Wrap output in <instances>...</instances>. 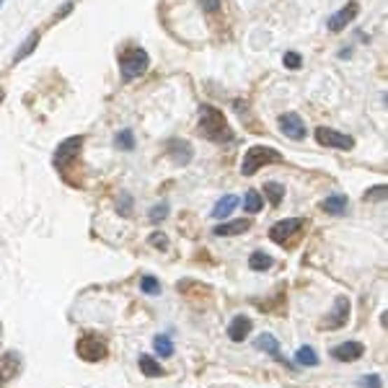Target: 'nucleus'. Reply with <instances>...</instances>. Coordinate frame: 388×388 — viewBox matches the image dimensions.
<instances>
[{
  "mask_svg": "<svg viewBox=\"0 0 388 388\" xmlns=\"http://www.w3.org/2000/svg\"><path fill=\"white\" fill-rule=\"evenodd\" d=\"M296 360H298V365H303V368H316V365H319V354H316L313 347H300L296 352Z\"/></svg>",
  "mask_w": 388,
  "mask_h": 388,
  "instance_id": "nucleus-20",
  "label": "nucleus"
},
{
  "mask_svg": "<svg viewBox=\"0 0 388 388\" xmlns=\"http://www.w3.org/2000/svg\"><path fill=\"white\" fill-rule=\"evenodd\" d=\"M3 3H6V0H0V6H3Z\"/></svg>",
  "mask_w": 388,
  "mask_h": 388,
  "instance_id": "nucleus-36",
  "label": "nucleus"
},
{
  "mask_svg": "<svg viewBox=\"0 0 388 388\" xmlns=\"http://www.w3.org/2000/svg\"><path fill=\"white\" fill-rule=\"evenodd\" d=\"M354 16H357V3H349V6H345V8L337 11V13L329 18V32H342Z\"/></svg>",
  "mask_w": 388,
  "mask_h": 388,
  "instance_id": "nucleus-13",
  "label": "nucleus"
},
{
  "mask_svg": "<svg viewBox=\"0 0 388 388\" xmlns=\"http://www.w3.org/2000/svg\"><path fill=\"white\" fill-rule=\"evenodd\" d=\"M279 130H282V135H287L290 140H303V137H305L303 119L298 117V114H293V111L279 117Z\"/></svg>",
  "mask_w": 388,
  "mask_h": 388,
  "instance_id": "nucleus-11",
  "label": "nucleus"
},
{
  "mask_svg": "<svg viewBox=\"0 0 388 388\" xmlns=\"http://www.w3.org/2000/svg\"><path fill=\"white\" fill-rule=\"evenodd\" d=\"M166 153H169V158H174V163H179V166H184V163L192 160V145L184 143V140H169Z\"/></svg>",
  "mask_w": 388,
  "mask_h": 388,
  "instance_id": "nucleus-12",
  "label": "nucleus"
},
{
  "mask_svg": "<svg viewBox=\"0 0 388 388\" xmlns=\"http://www.w3.org/2000/svg\"><path fill=\"white\" fill-rule=\"evenodd\" d=\"M3 96H6V93H3V91H0V104H3Z\"/></svg>",
  "mask_w": 388,
  "mask_h": 388,
  "instance_id": "nucleus-35",
  "label": "nucleus"
},
{
  "mask_svg": "<svg viewBox=\"0 0 388 388\" xmlns=\"http://www.w3.org/2000/svg\"><path fill=\"white\" fill-rule=\"evenodd\" d=\"M119 151H132L135 148V135H132V130H125V132H119L117 140H114Z\"/></svg>",
  "mask_w": 388,
  "mask_h": 388,
  "instance_id": "nucleus-24",
  "label": "nucleus"
},
{
  "mask_svg": "<svg viewBox=\"0 0 388 388\" xmlns=\"http://www.w3.org/2000/svg\"><path fill=\"white\" fill-rule=\"evenodd\" d=\"M386 194H388V189L383 184H378V186H373L370 192L365 194V200H373V202H380V200H386Z\"/></svg>",
  "mask_w": 388,
  "mask_h": 388,
  "instance_id": "nucleus-28",
  "label": "nucleus"
},
{
  "mask_svg": "<svg viewBox=\"0 0 388 388\" xmlns=\"http://www.w3.org/2000/svg\"><path fill=\"white\" fill-rule=\"evenodd\" d=\"M36 42H39V34H32V39H29V42H26L24 47H21V50L16 52V62H18V60H24L26 55H29V52L34 50V47H36Z\"/></svg>",
  "mask_w": 388,
  "mask_h": 388,
  "instance_id": "nucleus-29",
  "label": "nucleus"
},
{
  "mask_svg": "<svg viewBox=\"0 0 388 388\" xmlns=\"http://www.w3.org/2000/svg\"><path fill=\"white\" fill-rule=\"evenodd\" d=\"M145 68H148V55H145L143 50H130L125 57L119 60V70H122V76H125L127 81L143 76Z\"/></svg>",
  "mask_w": 388,
  "mask_h": 388,
  "instance_id": "nucleus-4",
  "label": "nucleus"
},
{
  "mask_svg": "<svg viewBox=\"0 0 388 388\" xmlns=\"http://www.w3.org/2000/svg\"><path fill=\"white\" fill-rule=\"evenodd\" d=\"M285 68H290V70L300 68V55H296V52H287L285 55Z\"/></svg>",
  "mask_w": 388,
  "mask_h": 388,
  "instance_id": "nucleus-32",
  "label": "nucleus"
},
{
  "mask_svg": "<svg viewBox=\"0 0 388 388\" xmlns=\"http://www.w3.org/2000/svg\"><path fill=\"white\" fill-rule=\"evenodd\" d=\"M264 192H267V197H270V202L275 205V207H277V205L282 202V197H285V189H282L279 184H275V181L264 186Z\"/></svg>",
  "mask_w": 388,
  "mask_h": 388,
  "instance_id": "nucleus-25",
  "label": "nucleus"
},
{
  "mask_svg": "<svg viewBox=\"0 0 388 388\" xmlns=\"http://www.w3.org/2000/svg\"><path fill=\"white\" fill-rule=\"evenodd\" d=\"M166 215H169V205H166V202L155 205V207L151 210V223H160V220L166 218Z\"/></svg>",
  "mask_w": 388,
  "mask_h": 388,
  "instance_id": "nucleus-27",
  "label": "nucleus"
},
{
  "mask_svg": "<svg viewBox=\"0 0 388 388\" xmlns=\"http://www.w3.org/2000/svg\"><path fill=\"white\" fill-rule=\"evenodd\" d=\"M238 207V197H233V194H228V197H223L218 205H215V210H212V218H218V220H223V218H228L230 212L236 210Z\"/></svg>",
  "mask_w": 388,
  "mask_h": 388,
  "instance_id": "nucleus-18",
  "label": "nucleus"
},
{
  "mask_svg": "<svg viewBox=\"0 0 388 388\" xmlns=\"http://www.w3.org/2000/svg\"><path fill=\"white\" fill-rule=\"evenodd\" d=\"M256 345V349H262V352H267V354H272L277 363H282V365H287V360L282 357V352H279V345H277V339L272 337V334H262V337L254 342Z\"/></svg>",
  "mask_w": 388,
  "mask_h": 388,
  "instance_id": "nucleus-15",
  "label": "nucleus"
},
{
  "mask_svg": "<svg viewBox=\"0 0 388 388\" xmlns=\"http://www.w3.org/2000/svg\"><path fill=\"white\" fill-rule=\"evenodd\" d=\"M316 140L321 145H329V148H337V151H352L354 140L349 135H342L337 130H329V127H319L316 130Z\"/></svg>",
  "mask_w": 388,
  "mask_h": 388,
  "instance_id": "nucleus-6",
  "label": "nucleus"
},
{
  "mask_svg": "<svg viewBox=\"0 0 388 388\" xmlns=\"http://www.w3.org/2000/svg\"><path fill=\"white\" fill-rule=\"evenodd\" d=\"M137 363H140V370H143L148 378H158V375H163L160 365L153 360L151 354H140V360H137Z\"/></svg>",
  "mask_w": 388,
  "mask_h": 388,
  "instance_id": "nucleus-21",
  "label": "nucleus"
},
{
  "mask_svg": "<svg viewBox=\"0 0 388 388\" xmlns=\"http://www.w3.org/2000/svg\"><path fill=\"white\" fill-rule=\"evenodd\" d=\"M349 311H352L349 298L339 296L337 300H334V308H331L329 316H326V326H329V329H342L347 321H349Z\"/></svg>",
  "mask_w": 388,
  "mask_h": 388,
  "instance_id": "nucleus-8",
  "label": "nucleus"
},
{
  "mask_svg": "<svg viewBox=\"0 0 388 388\" xmlns=\"http://www.w3.org/2000/svg\"><path fill=\"white\" fill-rule=\"evenodd\" d=\"M272 256L270 254H264V251H254L251 256H249V267H251L254 272H267L272 267Z\"/></svg>",
  "mask_w": 388,
  "mask_h": 388,
  "instance_id": "nucleus-19",
  "label": "nucleus"
},
{
  "mask_svg": "<svg viewBox=\"0 0 388 388\" xmlns=\"http://www.w3.org/2000/svg\"><path fill=\"white\" fill-rule=\"evenodd\" d=\"M153 347H155V352L163 354V357H171L174 354V342H171V337H155L153 339Z\"/></svg>",
  "mask_w": 388,
  "mask_h": 388,
  "instance_id": "nucleus-23",
  "label": "nucleus"
},
{
  "mask_svg": "<svg viewBox=\"0 0 388 388\" xmlns=\"http://www.w3.org/2000/svg\"><path fill=\"white\" fill-rule=\"evenodd\" d=\"M249 331H251V319H246V316H236L228 324V337L233 342H244L249 337Z\"/></svg>",
  "mask_w": 388,
  "mask_h": 388,
  "instance_id": "nucleus-14",
  "label": "nucleus"
},
{
  "mask_svg": "<svg viewBox=\"0 0 388 388\" xmlns=\"http://www.w3.org/2000/svg\"><path fill=\"white\" fill-rule=\"evenodd\" d=\"M18 370H21V357H18V352H3L0 354V388L16 378Z\"/></svg>",
  "mask_w": 388,
  "mask_h": 388,
  "instance_id": "nucleus-9",
  "label": "nucleus"
},
{
  "mask_svg": "<svg viewBox=\"0 0 388 388\" xmlns=\"http://www.w3.org/2000/svg\"><path fill=\"white\" fill-rule=\"evenodd\" d=\"M76 349H78V357L85 360V363H99V360H104L106 352H109L106 342H104L99 334H93V331H88V334H83V337L78 339Z\"/></svg>",
  "mask_w": 388,
  "mask_h": 388,
  "instance_id": "nucleus-3",
  "label": "nucleus"
},
{
  "mask_svg": "<svg viewBox=\"0 0 388 388\" xmlns=\"http://www.w3.org/2000/svg\"><path fill=\"white\" fill-rule=\"evenodd\" d=\"M251 228V223L249 220H233V223H223V226H218L215 228V236H241V233H246V230Z\"/></svg>",
  "mask_w": 388,
  "mask_h": 388,
  "instance_id": "nucleus-16",
  "label": "nucleus"
},
{
  "mask_svg": "<svg viewBox=\"0 0 388 388\" xmlns=\"http://www.w3.org/2000/svg\"><path fill=\"white\" fill-rule=\"evenodd\" d=\"M148 241H151V246H155V249H166V246H169V238L163 236V233H153Z\"/></svg>",
  "mask_w": 388,
  "mask_h": 388,
  "instance_id": "nucleus-33",
  "label": "nucleus"
},
{
  "mask_svg": "<svg viewBox=\"0 0 388 388\" xmlns=\"http://www.w3.org/2000/svg\"><path fill=\"white\" fill-rule=\"evenodd\" d=\"M140 287H143L145 296H158L160 293V282L155 277H151V275H145V277L140 279Z\"/></svg>",
  "mask_w": 388,
  "mask_h": 388,
  "instance_id": "nucleus-26",
  "label": "nucleus"
},
{
  "mask_svg": "<svg viewBox=\"0 0 388 388\" xmlns=\"http://www.w3.org/2000/svg\"><path fill=\"white\" fill-rule=\"evenodd\" d=\"M300 228H303V220H300V218L279 220V223H275V226H272L270 238L275 241V244H287V238H293Z\"/></svg>",
  "mask_w": 388,
  "mask_h": 388,
  "instance_id": "nucleus-7",
  "label": "nucleus"
},
{
  "mask_svg": "<svg viewBox=\"0 0 388 388\" xmlns=\"http://www.w3.org/2000/svg\"><path fill=\"white\" fill-rule=\"evenodd\" d=\"M347 205H349V202H347L345 194H334V197H326L321 207L329 212V215H345V212H347Z\"/></svg>",
  "mask_w": 388,
  "mask_h": 388,
  "instance_id": "nucleus-17",
  "label": "nucleus"
},
{
  "mask_svg": "<svg viewBox=\"0 0 388 388\" xmlns=\"http://www.w3.org/2000/svg\"><path fill=\"white\" fill-rule=\"evenodd\" d=\"M277 160H282V155H279L275 148H267V145H254V148L246 151L244 163H241V174H244V176H254V174L262 169V166H267V163H277Z\"/></svg>",
  "mask_w": 388,
  "mask_h": 388,
  "instance_id": "nucleus-2",
  "label": "nucleus"
},
{
  "mask_svg": "<svg viewBox=\"0 0 388 388\" xmlns=\"http://www.w3.org/2000/svg\"><path fill=\"white\" fill-rule=\"evenodd\" d=\"M360 388H383V380H380V375L370 373V375H365V378L360 380Z\"/></svg>",
  "mask_w": 388,
  "mask_h": 388,
  "instance_id": "nucleus-30",
  "label": "nucleus"
},
{
  "mask_svg": "<svg viewBox=\"0 0 388 388\" xmlns=\"http://www.w3.org/2000/svg\"><path fill=\"white\" fill-rule=\"evenodd\" d=\"M200 132H202L207 140L212 143H228L233 140V132H230L228 122H226V114L210 104H205L200 109Z\"/></svg>",
  "mask_w": 388,
  "mask_h": 388,
  "instance_id": "nucleus-1",
  "label": "nucleus"
},
{
  "mask_svg": "<svg viewBox=\"0 0 388 388\" xmlns=\"http://www.w3.org/2000/svg\"><path fill=\"white\" fill-rule=\"evenodd\" d=\"M81 148H83V137L81 135H73V137H68L65 143H60V148L55 151V166H57V169H65L68 163H73V160L78 158Z\"/></svg>",
  "mask_w": 388,
  "mask_h": 388,
  "instance_id": "nucleus-5",
  "label": "nucleus"
},
{
  "mask_svg": "<svg viewBox=\"0 0 388 388\" xmlns=\"http://www.w3.org/2000/svg\"><path fill=\"white\" fill-rule=\"evenodd\" d=\"M117 210L122 212V215H130V212H132V197H130V194H122V197H119V202H117Z\"/></svg>",
  "mask_w": 388,
  "mask_h": 388,
  "instance_id": "nucleus-31",
  "label": "nucleus"
},
{
  "mask_svg": "<svg viewBox=\"0 0 388 388\" xmlns=\"http://www.w3.org/2000/svg\"><path fill=\"white\" fill-rule=\"evenodd\" d=\"M244 207H246V212H259L264 207V202H262V197H259V192H246V197H244Z\"/></svg>",
  "mask_w": 388,
  "mask_h": 388,
  "instance_id": "nucleus-22",
  "label": "nucleus"
},
{
  "mask_svg": "<svg viewBox=\"0 0 388 388\" xmlns=\"http://www.w3.org/2000/svg\"><path fill=\"white\" fill-rule=\"evenodd\" d=\"M365 354V345L363 342H342L331 349V357L339 360V363H354V360H360Z\"/></svg>",
  "mask_w": 388,
  "mask_h": 388,
  "instance_id": "nucleus-10",
  "label": "nucleus"
},
{
  "mask_svg": "<svg viewBox=\"0 0 388 388\" xmlns=\"http://www.w3.org/2000/svg\"><path fill=\"white\" fill-rule=\"evenodd\" d=\"M200 6H202L205 13H218V11H220V0H200Z\"/></svg>",
  "mask_w": 388,
  "mask_h": 388,
  "instance_id": "nucleus-34",
  "label": "nucleus"
}]
</instances>
